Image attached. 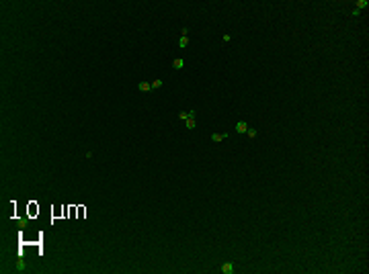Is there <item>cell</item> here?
I'll list each match as a JSON object with an SVG mask.
<instances>
[{
	"mask_svg": "<svg viewBox=\"0 0 369 274\" xmlns=\"http://www.w3.org/2000/svg\"><path fill=\"white\" fill-rule=\"evenodd\" d=\"M361 8H367V0H357V12Z\"/></svg>",
	"mask_w": 369,
	"mask_h": 274,
	"instance_id": "obj_8",
	"label": "cell"
},
{
	"mask_svg": "<svg viewBox=\"0 0 369 274\" xmlns=\"http://www.w3.org/2000/svg\"><path fill=\"white\" fill-rule=\"evenodd\" d=\"M138 90H142V92H150V90H152V84H150V82H139V84H138Z\"/></svg>",
	"mask_w": 369,
	"mask_h": 274,
	"instance_id": "obj_4",
	"label": "cell"
},
{
	"mask_svg": "<svg viewBox=\"0 0 369 274\" xmlns=\"http://www.w3.org/2000/svg\"><path fill=\"white\" fill-rule=\"evenodd\" d=\"M246 135L250 137V139H254V137H256V129H252V127H248V129H246Z\"/></svg>",
	"mask_w": 369,
	"mask_h": 274,
	"instance_id": "obj_9",
	"label": "cell"
},
{
	"mask_svg": "<svg viewBox=\"0 0 369 274\" xmlns=\"http://www.w3.org/2000/svg\"><path fill=\"white\" fill-rule=\"evenodd\" d=\"M187 45H189V37H187V35H183V37H181V41H178V47H181V49H184Z\"/></svg>",
	"mask_w": 369,
	"mask_h": 274,
	"instance_id": "obj_7",
	"label": "cell"
},
{
	"mask_svg": "<svg viewBox=\"0 0 369 274\" xmlns=\"http://www.w3.org/2000/svg\"><path fill=\"white\" fill-rule=\"evenodd\" d=\"M178 119H183V121H187V119H189V113H184V111H181V113H178Z\"/></svg>",
	"mask_w": 369,
	"mask_h": 274,
	"instance_id": "obj_11",
	"label": "cell"
},
{
	"mask_svg": "<svg viewBox=\"0 0 369 274\" xmlns=\"http://www.w3.org/2000/svg\"><path fill=\"white\" fill-rule=\"evenodd\" d=\"M221 272L224 274H232L234 272V266H232V262H226L224 266H221Z\"/></svg>",
	"mask_w": 369,
	"mask_h": 274,
	"instance_id": "obj_5",
	"label": "cell"
},
{
	"mask_svg": "<svg viewBox=\"0 0 369 274\" xmlns=\"http://www.w3.org/2000/svg\"><path fill=\"white\" fill-rule=\"evenodd\" d=\"M162 84H164V82H162V80H154V82H152V90H156V88H160Z\"/></svg>",
	"mask_w": 369,
	"mask_h": 274,
	"instance_id": "obj_10",
	"label": "cell"
},
{
	"mask_svg": "<svg viewBox=\"0 0 369 274\" xmlns=\"http://www.w3.org/2000/svg\"><path fill=\"white\" fill-rule=\"evenodd\" d=\"M246 129H248V123H246V121H238V123H236V131H238V133H246Z\"/></svg>",
	"mask_w": 369,
	"mask_h": 274,
	"instance_id": "obj_3",
	"label": "cell"
},
{
	"mask_svg": "<svg viewBox=\"0 0 369 274\" xmlns=\"http://www.w3.org/2000/svg\"><path fill=\"white\" fill-rule=\"evenodd\" d=\"M195 117H197V113H195V111H189V119L184 121V125H187V129H189V131H193V129H195V125H197Z\"/></svg>",
	"mask_w": 369,
	"mask_h": 274,
	"instance_id": "obj_1",
	"label": "cell"
},
{
	"mask_svg": "<svg viewBox=\"0 0 369 274\" xmlns=\"http://www.w3.org/2000/svg\"><path fill=\"white\" fill-rule=\"evenodd\" d=\"M172 68H174V70H183V68H184V59H174V61H172Z\"/></svg>",
	"mask_w": 369,
	"mask_h": 274,
	"instance_id": "obj_6",
	"label": "cell"
},
{
	"mask_svg": "<svg viewBox=\"0 0 369 274\" xmlns=\"http://www.w3.org/2000/svg\"><path fill=\"white\" fill-rule=\"evenodd\" d=\"M228 137V133H211V141L213 143H219V141H224Z\"/></svg>",
	"mask_w": 369,
	"mask_h": 274,
	"instance_id": "obj_2",
	"label": "cell"
}]
</instances>
